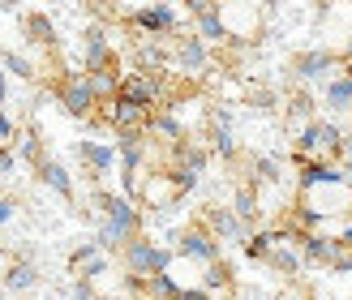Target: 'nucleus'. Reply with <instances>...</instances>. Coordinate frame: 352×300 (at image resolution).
Returning <instances> with one entry per match:
<instances>
[{"mask_svg":"<svg viewBox=\"0 0 352 300\" xmlns=\"http://www.w3.org/2000/svg\"><path fill=\"white\" fill-rule=\"evenodd\" d=\"M215 146H219V150H223V154H232V150H236V146H232V137H228V133H223V129H219V133H215Z\"/></svg>","mask_w":352,"mask_h":300,"instance_id":"bb28decb","label":"nucleus"},{"mask_svg":"<svg viewBox=\"0 0 352 300\" xmlns=\"http://www.w3.org/2000/svg\"><path fill=\"white\" fill-rule=\"evenodd\" d=\"M9 137H13V125H9V116H5V112H0V146H5V142H9Z\"/></svg>","mask_w":352,"mask_h":300,"instance_id":"cd10ccee","label":"nucleus"},{"mask_svg":"<svg viewBox=\"0 0 352 300\" xmlns=\"http://www.w3.org/2000/svg\"><path fill=\"white\" fill-rule=\"evenodd\" d=\"M236 219H254V198H250V193L236 198Z\"/></svg>","mask_w":352,"mask_h":300,"instance_id":"412c9836","label":"nucleus"},{"mask_svg":"<svg viewBox=\"0 0 352 300\" xmlns=\"http://www.w3.org/2000/svg\"><path fill=\"white\" fill-rule=\"evenodd\" d=\"M202 60H206V51H202V43H198V39H189V43L181 47V65H189V69H198Z\"/></svg>","mask_w":352,"mask_h":300,"instance_id":"aec40b11","label":"nucleus"},{"mask_svg":"<svg viewBox=\"0 0 352 300\" xmlns=\"http://www.w3.org/2000/svg\"><path fill=\"white\" fill-rule=\"evenodd\" d=\"M78 154L91 163L95 172H112V163H116V150H108V146H95V142H82L78 146Z\"/></svg>","mask_w":352,"mask_h":300,"instance_id":"39448f33","label":"nucleus"},{"mask_svg":"<svg viewBox=\"0 0 352 300\" xmlns=\"http://www.w3.org/2000/svg\"><path fill=\"white\" fill-rule=\"evenodd\" d=\"M133 22L142 26V30H172V26H176V13H172L168 5H160V9H138Z\"/></svg>","mask_w":352,"mask_h":300,"instance_id":"20e7f679","label":"nucleus"},{"mask_svg":"<svg viewBox=\"0 0 352 300\" xmlns=\"http://www.w3.org/2000/svg\"><path fill=\"white\" fill-rule=\"evenodd\" d=\"M9 168H13V154H9V150H0V176H5Z\"/></svg>","mask_w":352,"mask_h":300,"instance_id":"7c9ffc66","label":"nucleus"},{"mask_svg":"<svg viewBox=\"0 0 352 300\" xmlns=\"http://www.w3.org/2000/svg\"><path fill=\"white\" fill-rule=\"evenodd\" d=\"M327 103L331 108H352V78H340V82H331V91H327Z\"/></svg>","mask_w":352,"mask_h":300,"instance_id":"ddd939ff","label":"nucleus"},{"mask_svg":"<svg viewBox=\"0 0 352 300\" xmlns=\"http://www.w3.org/2000/svg\"><path fill=\"white\" fill-rule=\"evenodd\" d=\"M348 78H352V65H348Z\"/></svg>","mask_w":352,"mask_h":300,"instance_id":"72a5a7b5","label":"nucleus"},{"mask_svg":"<svg viewBox=\"0 0 352 300\" xmlns=\"http://www.w3.org/2000/svg\"><path fill=\"white\" fill-rule=\"evenodd\" d=\"M30 26H34V39H52V26L43 22V17H30Z\"/></svg>","mask_w":352,"mask_h":300,"instance_id":"4be33fe9","label":"nucleus"},{"mask_svg":"<svg viewBox=\"0 0 352 300\" xmlns=\"http://www.w3.org/2000/svg\"><path fill=\"white\" fill-rule=\"evenodd\" d=\"M125 262H129V270H133V275H146V279H155V275H164V266H168V253H164V249H155L151 240H129V253H125Z\"/></svg>","mask_w":352,"mask_h":300,"instance_id":"f257e3e1","label":"nucleus"},{"mask_svg":"<svg viewBox=\"0 0 352 300\" xmlns=\"http://www.w3.org/2000/svg\"><path fill=\"white\" fill-rule=\"evenodd\" d=\"M39 172H43V181L56 189L60 198H69V193H74V185H69V176H65V168H60V163H43Z\"/></svg>","mask_w":352,"mask_h":300,"instance_id":"4468645a","label":"nucleus"},{"mask_svg":"<svg viewBox=\"0 0 352 300\" xmlns=\"http://www.w3.org/2000/svg\"><path fill=\"white\" fill-rule=\"evenodd\" d=\"M275 240H279V236H271V232H262V236H254L250 244H245V253H250V257H267Z\"/></svg>","mask_w":352,"mask_h":300,"instance_id":"6ab92c4d","label":"nucleus"},{"mask_svg":"<svg viewBox=\"0 0 352 300\" xmlns=\"http://www.w3.org/2000/svg\"><path fill=\"white\" fill-rule=\"evenodd\" d=\"M275 266L279 270H296V253H275Z\"/></svg>","mask_w":352,"mask_h":300,"instance_id":"5701e85b","label":"nucleus"},{"mask_svg":"<svg viewBox=\"0 0 352 300\" xmlns=\"http://www.w3.org/2000/svg\"><path fill=\"white\" fill-rule=\"evenodd\" d=\"M34 284H39V275H34L30 262L13 266V270H9V279H5V288H9V292H26V288H34Z\"/></svg>","mask_w":352,"mask_h":300,"instance_id":"1a4fd4ad","label":"nucleus"},{"mask_svg":"<svg viewBox=\"0 0 352 300\" xmlns=\"http://www.w3.org/2000/svg\"><path fill=\"white\" fill-rule=\"evenodd\" d=\"M322 181H331V185H340L344 181V172L340 168H318V163H314V168H305L301 172V185L309 189V185H322Z\"/></svg>","mask_w":352,"mask_h":300,"instance_id":"9b49d317","label":"nucleus"},{"mask_svg":"<svg viewBox=\"0 0 352 300\" xmlns=\"http://www.w3.org/2000/svg\"><path fill=\"white\" fill-rule=\"evenodd\" d=\"M103 210H108V219L112 223H120V227H138V215H133V206L125 202V198H103Z\"/></svg>","mask_w":352,"mask_h":300,"instance_id":"0eeeda50","label":"nucleus"},{"mask_svg":"<svg viewBox=\"0 0 352 300\" xmlns=\"http://www.w3.org/2000/svg\"><path fill=\"white\" fill-rule=\"evenodd\" d=\"M22 154H26V159H39V142H34V137H26V142H22Z\"/></svg>","mask_w":352,"mask_h":300,"instance_id":"c85d7f7f","label":"nucleus"},{"mask_svg":"<svg viewBox=\"0 0 352 300\" xmlns=\"http://www.w3.org/2000/svg\"><path fill=\"white\" fill-rule=\"evenodd\" d=\"M60 99H65V108L74 112V116H86V112H91V103H95V91H91V82H86V78H74V82L65 86Z\"/></svg>","mask_w":352,"mask_h":300,"instance_id":"7ed1b4c3","label":"nucleus"},{"mask_svg":"<svg viewBox=\"0 0 352 300\" xmlns=\"http://www.w3.org/2000/svg\"><path fill=\"white\" fill-rule=\"evenodd\" d=\"M223 22H219V13L210 9V13H202V39H223Z\"/></svg>","mask_w":352,"mask_h":300,"instance_id":"a211bd4d","label":"nucleus"},{"mask_svg":"<svg viewBox=\"0 0 352 300\" xmlns=\"http://www.w3.org/2000/svg\"><path fill=\"white\" fill-rule=\"evenodd\" d=\"M292 112H296V116H309V99L301 95V99H296V103H292Z\"/></svg>","mask_w":352,"mask_h":300,"instance_id":"c756f323","label":"nucleus"},{"mask_svg":"<svg viewBox=\"0 0 352 300\" xmlns=\"http://www.w3.org/2000/svg\"><path fill=\"white\" fill-rule=\"evenodd\" d=\"M206 288H223V270H219V266L206 270Z\"/></svg>","mask_w":352,"mask_h":300,"instance_id":"a878e982","label":"nucleus"},{"mask_svg":"<svg viewBox=\"0 0 352 300\" xmlns=\"http://www.w3.org/2000/svg\"><path fill=\"white\" fill-rule=\"evenodd\" d=\"M210 219H215V227H219L223 236H232V240H241V236H245V223H241L236 215H228V210H215Z\"/></svg>","mask_w":352,"mask_h":300,"instance_id":"f3484780","label":"nucleus"},{"mask_svg":"<svg viewBox=\"0 0 352 300\" xmlns=\"http://www.w3.org/2000/svg\"><path fill=\"white\" fill-rule=\"evenodd\" d=\"M327 69H331V56H327V51H314V56H301V60H296V73H301V78H322Z\"/></svg>","mask_w":352,"mask_h":300,"instance_id":"9d476101","label":"nucleus"},{"mask_svg":"<svg viewBox=\"0 0 352 300\" xmlns=\"http://www.w3.org/2000/svg\"><path fill=\"white\" fill-rule=\"evenodd\" d=\"M181 300H206L202 292H181Z\"/></svg>","mask_w":352,"mask_h":300,"instance_id":"473e14b6","label":"nucleus"},{"mask_svg":"<svg viewBox=\"0 0 352 300\" xmlns=\"http://www.w3.org/2000/svg\"><path fill=\"white\" fill-rule=\"evenodd\" d=\"M103 60H108V43H103V30H86V65L95 69H103Z\"/></svg>","mask_w":352,"mask_h":300,"instance_id":"6e6552de","label":"nucleus"},{"mask_svg":"<svg viewBox=\"0 0 352 300\" xmlns=\"http://www.w3.org/2000/svg\"><path fill=\"white\" fill-rule=\"evenodd\" d=\"M5 65H9V69H13V73H22V78H26V73H30V65H26V60H22V56H5Z\"/></svg>","mask_w":352,"mask_h":300,"instance_id":"b1692460","label":"nucleus"},{"mask_svg":"<svg viewBox=\"0 0 352 300\" xmlns=\"http://www.w3.org/2000/svg\"><path fill=\"white\" fill-rule=\"evenodd\" d=\"M155 95H160V86H155L151 78H125L120 82V99L133 103V108H142V112L155 103Z\"/></svg>","mask_w":352,"mask_h":300,"instance_id":"f03ea898","label":"nucleus"},{"mask_svg":"<svg viewBox=\"0 0 352 300\" xmlns=\"http://www.w3.org/2000/svg\"><path fill=\"white\" fill-rule=\"evenodd\" d=\"M9 219H13V206H9V202H0V227H5Z\"/></svg>","mask_w":352,"mask_h":300,"instance_id":"2f4dec72","label":"nucleus"},{"mask_svg":"<svg viewBox=\"0 0 352 300\" xmlns=\"http://www.w3.org/2000/svg\"><path fill=\"white\" fill-rule=\"evenodd\" d=\"M336 249L340 244L336 240H322V236H305V257H314V262H336Z\"/></svg>","mask_w":352,"mask_h":300,"instance_id":"f8f14e48","label":"nucleus"},{"mask_svg":"<svg viewBox=\"0 0 352 300\" xmlns=\"http://www.w3.org/2000/svg\"><path fill=\"white\" fill-rule=\"evenodd\" d=\"M155 129H160L164 137H176V133H181V129H176V120H168V116H164V120H155Z\"/></svg>","mask_w":352,"mask_h":300,"instance_id":"393cba45","label":"nucleus"},{"mask_svg":"<svg viewBox=\"0 0 352 300\" xmlns=\"http://www.w3.org/2000/svg\"><path fill=\"white\" fill-rule=\"evenodd\" d=\"M146 112L142 108H133V103H125V99H116V108H112V120L120 129H129V125H138V120H142Z\"/></svg>","mask_w":352,"mask_h":300,"instance_id":"dca6fc26","label":"nucleus"},{"mask_svg":"<svg viewBox=\"0 0 352 300\" xmlns=\"http://www.w3.org/2000/svg\"><path fill=\"white\" fill-rule=\"evenodd\" d=\"M181 253L202 257V262H215V257H219V249H215V244H210V236H202V232H189V236L181 240Z\"/></svg>","mask_w":352,"mask_h":300,"instance_id":"423d86ee","label":"nucleus"},{"mask_svg":"<svg viewBox=\"0 0 352 300\" xmlns=\"http://www.w3.org/2000/svg\"><path fill=\"white\" fill-rule=\"evenodd\" d=\"M129 236H133L129 227H120V223H112V219L99 227V244H103V249H116V244H125Z\"/></svg>","mask_w":352,"mask_h":300,"instance_id":"2eb2a0df","label":"nucleus"}]
</instances>
